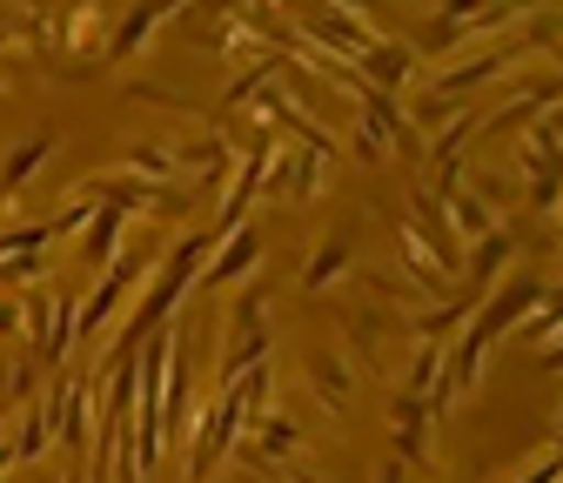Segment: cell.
Instances as JSON below:
<instances>
[{"instance_id": "obj_1", "label": "cell", "mask_w": 563, "mask_h": 483, "mask_svg": "<svg viewBox=\"0 0 563 483\" xmlns=\"http://www.w3.org/2000/svg\"><path fill=\"white\" fill-rule=\"evenodd\" d=\"M363 54H369V75H376L383 88H396V81L409 75V54H402V47H389V41H369Z\"/></svg>"}, {"instance_id": "obj_2", "label": "cell", "mask_w": 563, "mask_h": 483, "mask_svg": "<svg viewBox=\"0 0 563 483\" xmlns=\"http://www.w3.org/2000/svg\"><path fill=\"white\" fill-rule=\"evenodd\" d=\"M255 255H262V242H255V235H242V242H235V249H229V255H222L216 268L201 275V283H235V275H242V268H249Z\"/></svg>"}, {"instance_id": "obj_3", "label": "cell", "mask_w": 563, "mask_h": 483, "mask_svg": "<svg viewBox=\"0 0 563 483\" xmlns=\"http://www.w3.org/2000/svg\"><path fill=\"white\" fill-rule=\"evenodd\" d=\"M302 443V430L289 424V417H262V450L268 457H282V450H296Z\"/></svg>"}, {"instance_id": "obj_4", "label": "cell", "mask_w": 563, "mask_h": 483, "mask_svg": "<svg viewBox=\"0 0 563 483\" xmlns=\"http://www.w3.org/2000/svg\"><path fill=\"white\" fill-rule=\"evenodd\" d=\"M47 149H54V142H27V149H14V155H8V182L21 188V182L34 175V162H47Z\"/></svg>"}, {"instance_id": "obj_5", "label": "cell", "mask_w": 563, "mask_h": 483, "mask_svg": "<svg viewBox=\"0 0 563 483\" xmlns=\"http://www.w3.org/2000/svg\"><path fill=\"white\" fill-rule=\"evenodd\" d=\"M342 255H349V242L335 235V242H329V249H322V255L309 262V275H302V283H309V289H322V283H329V275H335V262H342Z\"/></svg>"}, {"instance_id": "obj_6", "label": "cell", "mask_w": 563, "mask_h": 483, "mask_svg": "<svg viewBox=\"0 0 563 483\" xmlns=\"http://www.w3.org/2000/svg\"><path fill=\"white\" fill-rule=\"evenodd\" d=\"M114 235H121V209H101V216H95V229H88V249H95V255H108V249H114Z\"/></svg>"}, {"instance_id": "obj_7", "label": "cell", "mask_w": 563, "mask_h": 483, "mask_svg": "<svg viewBox=\"0 0 563 483\" xmlns=\"http://www.w3.org/2000/svg\"><path fill=\"white\" fill-rule=\"evenodd\" d=\"M316 376H322V396H329V403H342V396H349V376H342L335 363H316Z\"/></svg>"}, {"instance_id": "obj_8", "label": "cell", "mask_w": 563, "mask_h": 483, "mask_svg": "<svg viewBox=\"0 0 563 483\" xmlns=\"http://www.w3.org/2000/svg\"><path fill=\"white\" fill-rule=\"evenodd\" d=\"M376 483H402V463H396V457H389V463H383V470H376Z\"/></svg>"}, {"instance_id": "obj_9", "label": "cell", "mask_w": 563, "mask_h": 483, "mask_svg": "<svg viewBox=\"0 0 563 483\" xmlns=\"http://www.w3.org/2000/svg\"><path fill=\"white\" fill-rule=\"evenodd\" d=\"M550 476H556V463H537V470H530L523 483H550Z\"/></svg>"}, {"instance_id": "obj_10", "label": "cell", "mask_w": 563, "mask_h": 483, "mask_svg": "<svg viewBox=\"0 0 563 483\" xmlns=\"http://www.w3.org/2000/svg\"><path fill=\"white\" fill-rule=\"evenodd\" d=\"M8 457H14V450H8V443H0V470H8Z\"/></svg>"}]
</instances>
